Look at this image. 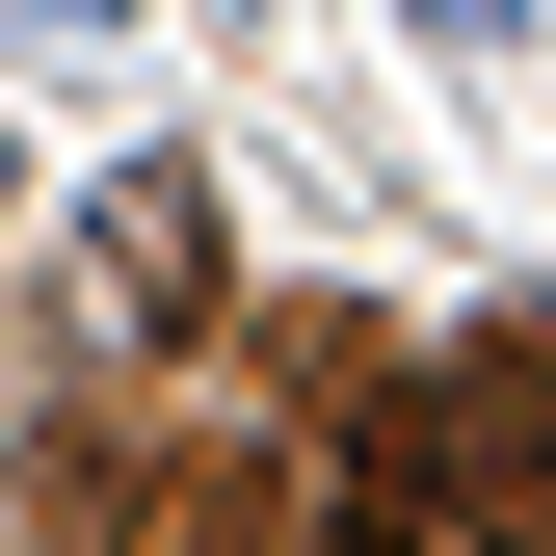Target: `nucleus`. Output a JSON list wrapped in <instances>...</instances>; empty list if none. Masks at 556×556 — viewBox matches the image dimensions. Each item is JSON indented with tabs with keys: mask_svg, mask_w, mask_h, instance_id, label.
I'll list each match as a JSON object with an SVG mask.
<instances>
[{
	"mask_svg": "<svg viewBox=\"0 0 556 556\" xmlns=\"http://www.w3.org/2000/svg\"><path fill=\"white\" fill-rule=\"evenodd\" d=\"M213 292H239L213 160H106V186H80V318H106V344H213Z\"/></svg>",
	"mask_w": 556,
	"mask_h": 556,
	"instance_id": "1",
	"label": "nucleus"
},
{
	"mask_svg": "<svg viewBox=\"0 0 556 556\" xmlns=\"http://www.w3.org/2000/svg\"><path fill=\"white\" fill-rule=\"evenodd\" d=\"M292 556H451V530H425V504H397V477H344V504H318Z\"/></svg>",
	"mask_w": 556,
	"mask_h": 556,
	"instance_id": "2",
	"label": "nucleus"
},
{
	"mask_svg": "<svg viewBox=\"0 0 556 556\" xmlns=\"http://www.w3.org/2000/svg\"><path fill=\"white\" fill-rule=\"evenodd\" d=\"M397 27H425V53H504V27H530V0H397Z\"/></svg>",
	"mask_w": 556,
	"mask_h": 556,
	"instance_id": "3",
	"label": "nucleus"
}]
</instances>
